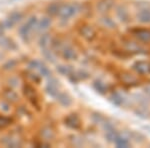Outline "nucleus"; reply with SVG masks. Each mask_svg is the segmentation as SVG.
Masks as SVG:
<instances>
[{"mask_svg":"<svg viewBox=\"0 0 150 148\" xmlns=\"http://www.w3.org/2000/svg\"><path fill=\"white\" fill-rule=\"evenodd\" d=\"M79 12V5L77 4H60L58 14L62 19H69Z\"/></svg>","mask_w":150,"mask_h":148,"instance_id":"obj_1","label":"nucleus"},{"mask_svg":"<svg viewBox=\"0 0 150 148\" xmlns=\"http://www.w3.org/2000/svg\"><path fill=\"white\" fill-rule=\"evenodd\" d=\"M110 100L112 101L113 104H115V105L117 106H120L121 104L123 103V97L120 95L119 93H117V92H115V93H113L112 95L110 96Z\"/></svg>","mask_w":150,"mask_h":148,"instance_id":"obj_18","label":"nucleus"},{"mask_svg":"<svg viewBox=\"0 0 150 148\" xmlns=\"http://www.w3.org/2000/svg\"><path fill=\"white\" fill-rule=\"evenodd\" d=\"M58 82L55 79H52L51 81L48 82L47 86H46V91L49 95H51L52 97H56L57 94L59 93L58 90Z\"/></svg>","mask_w":150,"mask_h":148,"instance_id":"obj_10","label":"nucleus"},{"mask_svg":"<svg viewBox=\"0 0 150 148\" xmlns=\"http://www.w3.org/2000/svg\"><path fill=\"white\" fill-rule=\"evenodd\" d=\"M10 122H11V120L9 119L8 117L0 115V129H4V128L10 124Z\"/></svg>","mask_w":150,"mask_h":148,"instance_id":"obj_22","label":"nucleus"},{"mask_svg":"<svg viewBox=\"0 0 150 148\" xmlns=\"http://www.w3.org/2000/svg\"><path fill=\"white\" fill-rule=\"evenodd\" d=\"M21 17H22V14L18 13V12H14V13H12L8 17V19H7V23H8L9 26H12L15 23H17L21 19Z\"/></svg>","mask_w":150,"mask_h":148,"instance_id":"obj_17","label":"nucleus"},{"mask_svg":"<svg viewBox=\"0 0 150 148\" xmlns=\"http://www.w3.org/2000/svg\"><path fill=\"white\" fill-rule=\"evenodd\" d=\"M132 69L140 75H147L150 73V63L144 60H138L132 64Z\"/></svg>","mask_w":150,"mask_h":148,"instance_id":"obj_3","label":"nucleus"},{"mask_svg":"<svg viewBox=\"0 0 150 148\" xmlns=\"http://www.w3.org/2000/svg\"><path fill=\"white\" fill-rule=\"evenodd\" d=\"M137 19L141 23H150V8L146 7L137 13Z\"/></svg>","mask_w":150,"mask_h":148,"instance_id":"obj_6","label":"nucleus"},{"mask_svg":"<svg viewBox=\"0 0 150 148\" xmlns=\"http://www.w3.org/2000/svg\"><path fill=\"white\" fill-rule=\"evenodd\" d=\"M132 33L139 41L144 43H150V30L146 28H135Z\"/></svg>","mask_w":150,"mask_h":148,"instance_id":"obj_5","label":"nucleus"},{"mask_svg":"<svg viewBox=\"0 0 150 148\" xmlns=\"http://www.w3.org/2000/svg\"><path fill=\"white\" fill-rule=\"evenodd\" d=\"M59 7H60V4H58V3H53L51 5H49L47 8L48 14H50V15H52V16L57 15L58 11H59Z\"/></svg>","mask_w":150,"mask_h":148,"instance_id":"obj_21","label":"nucleus"},{"mask_svg":"<svg viewBox=\"0 0 150 148\" xmlns=\"http://www.w3.org/2000/svg\"><path fill=\"white\" fill-rule=\"evenodd\" d=\"M116 14H117V17L119 18V20H121L122 22H127L129 20V13L124 6H118L116 9Z\"/></svg>","mask_w":150,"mask_h":148,"instance_id":"obj_11","label":"nucleus"},{"mask_svg":"<svg viewBox=\"0 0 150 148\" xmlns=\"http://www.w3.org/2000/svg\"><path fill=\"white\" fill-rule=\"evenodd\" d=\"M57 70H59V72L61 74H63L65 75V76H70V75L72 74V70L69 68L68 66H59L57 68Z\"/></svg>","mask_w":150,"mask_h":148,"instance_id":"obj_23","label":"nucleus"},{"mask_svg":"<svg viewBox=\"0 0 150 148\" xmlns=\"http://www.w3.org/2000/svg\"><path fill=\"white\" fill-rule=\"evenodd\" d=\"M57 100L59 101V103L63 106H69L72 104V98L70 97L69 94L67 93H62V92H59L56 96Z\"/></svg>","mask_w":150,"mask_h":148,"instance_id":"obj_12","label":"nucleus"},{"mask_svg":"<svg viewBox=\"0 0 150 148\" xmlns=\"http://www.w3.org/2000/svg\"><path fill=\"white\" fill-rule=\"evenodd\" d=\"M114 5V0H100L97 3V9L100 12L109 11Z\"/></svg>","mask_w":150,"mask_h":148,"instance_id":"obj_9","label":"nucleus"},{"mask_svg":"<svg viewBox=\"0 0 150 148\" xmlns=\"http://www.w3.org/2000/svg\"><path fill=\"white\" fill-rule=\"evenodd\" d=\"M113 143L116 145L117 147H129L130 146V141L127 139V138L121 136V135L117 134V136L114 138L113 140Z\"/></svg>","mask_w":150,"mask_h":148,"instance_id":"obj_14","label":"nucleus"},{"mask_svg":"<svg viewBox=\"0 0 150 148\" xmlns=\"http://www.w3.org/2000/svg\"><path fill=\"white\" fill-rule=\"evenodd\" d=\"M143 90H144V93L146 94V95L150 98V85H149V86H146V87H145V88L143 89Z\"/></svg>","mask_w":150,"mask_h":148,"instance_id":"obj_26","label":"nucleus"},{"mask_svg":"<svg viewBox=\"0 0 150 148\" xmlns=\"http://www.w3.org/2000/svg\"><path fill=\"white\" fill-rule=\"evenodd\" d=\"M35 24H37V18L36 17H31L27 21V23H25L24 25L19 29V34L20 37L22 38L24 41L29 40V36H30V32L32 30V28L34 27Z\"/></svg>","mask_w":150,"mask_h":148,"instance_id":"obj_2","label":"nucleus"},{"mask_svg":"<svg viewBox=\"0 0 150 148\" xmlns=\"http://www.w3.org/2000/svg\"><path fill=\"white\" fill-rule=\"evenodd\" d=\"M50 24H51V20H50V18L44 17V18L41 19L40 22L38 23V27H39L40 30H44V29H47L48 27H49Z\"/></svg>","mask_w":150,"mask_h":148,"instance_id":"obj_20","label":"nucleus"},{"mask_svg":"<svg viewBox=\"0 0 150 148\" xmlns=\"http://www.w3.org/2000/svg\"><path fill=\"white\" fill-rule=\"evenodd\" d=\"M30 68L38 70L40 72V74H42L43 76H49V70L47 69V67L44 64L40 63L39 61H32L30 63Z\"/></svg>","mask_w":150,"mask_h":148,"instance_id":"obj_7","label":"nucleus"},{"mask_svg":"<svg viewBox=\"0 0 150 148\" xmlns=\"http://www.w3.org/2000/svg\"><path fill=\"white\" fill-rule=\"evenodd\" d=\"M62 56H63L64 59H67V60H76L77 57H78V54H77V52L75 51L73 48L68 46V47H66L63 50Z\"/></svg>","mask_w":150,"mask_h":148,"instance_id":"obj_13","label":"nucleus"},{"mask_svg":"<svg viewBox=\"0 0 150 148\" xmlns=\"http://www.w3.org/2000/svg\"><path fill=\"white\" fill-rule=\"evenodd\" d=\"M80 32H81V35L83 36L85 39L87 40H92L94 37H95V30L91 27V26H88V25H85L83 26L81 29H80Z\"/></svg>","mask_w":150,"mask_h":148,"instance_id":"obj_8","label":"nucleus"},{"mask_svg":"<svg viewBox=\"0 0 150 148\" xmlns=\"http://www.w3.org/2000/svg\"><path fill=\"white\" fill-rule=\"evenodd\" d=\"M65 125L69 127L70 129L77 130L81 127V120L80 117L76 113H71L65 118Z\"/></svg>","mask_w":150,"mask_h":148,"instance_id":"obj_4","label":"nucleus"},{"mask_svg":"<svg viewBox=\"0 0 150 148\" xmlns=\"http://www.w3.org/2000/svg\"><path fill=\"white\" fill-rule=\"evenodd\" d=\"M24 93H25V95L27 96V98L29 99V100L32 101L33 104H36L35 101H37L38 98L35 94V90L32 88V87L29 86V85L24 86ZM36 105H37V104H36Z\"/></svg>","mask_w":150,"mask_h":148,"instance_id":"obj_15","label":"nucleus"},{"mask_svg":"<svg viewBox=\"0 0 150 148\" xmlns=\"http://www.w3.org/2000/svg\"><path fill=\"white\" fill-rule=\"evenodd\" d=\"M102 22H103L104 25L106 26V27L113 28V27H115V26H116V24H115L114 21H113L112 19L108 18V17H104V18H102Z\"/></svg>","mask_w":150,"mask_h":148,"instance_id":"obj_24","label":"nucleus"},{"mask_svg":"<svg viewBox=\"0 0 150 148\" xmlns=\"http://www.w3.org/2000/svg\"><path fill=\"white\" fill-rule=\"evenodd\" d=\"M4 96H5V98L8 101H10V102H15L18 98L17 94H16L13 90H6L5 93H4Z\"/></svg>","mask_w":150,"mask_h":148,"instance_id":"obj_19","label":"nucleus"},{"mask_svg":"<svg viewBox=\"0 0 150 148\" xmlns=\"http://www.w3.org/2000/svg\"><path fill=\"white\" fill-rule=\"evenodd\" d=\"M49 42H50V38H49V36H48V34H45L44 36H42V37H41L40 45L42 46V47H46Z\"/></svg>","mask_w":150,"mask_h":148,"instance_id":"obj_25","label":"nucleus"},{"mask_svg":"<svg viewBox=\"0 0 150 148\" xmlns=\"http://www.w3.org/2000/svg\"><path fill=\"white\" fill-rule=\"evenodd\" d=\"M93 87L100 94H105L107 92V87H106L105 83L101 81V80H95L93 82Z\"/></svg>","mask_w":150,"mask_h":148,"instance_id":"obj_16","label":"nucleus"}]
</instances>
